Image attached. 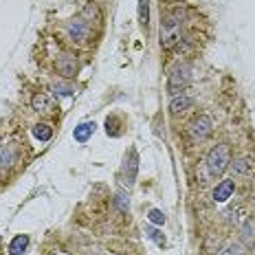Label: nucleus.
Returning <instances> with one entry per match:
<instances>
[{"instance_id":"11","label":"nucleus","mask_w":255,"mask_h":255,"mask_svg":"<svg viewBox=\"0 0 255 255\" xmlns=\"http://www.w3.org/2000/svg\"><path fill=\"white\" fill-rule=\"evenodd\" d=\"M93 132H95V124H79L77 128H75V132H73V136H75V141H79V143H86L90 136H93Z\"/></svg>"},{"instance_id":"8","label":"nucleus","mask_w":255,"mask_h":255,"mask_svg":"<svg viewBox=\"0 0 255 255\" xmlns=\"http://www.w3.org/2000/svg\"><path fill=\"white\" fill-rule=\"evenodd\" d=\"M57 71H60L64 77H73L77 71V57L71 55V53H62V55L57 57Z\"/></svg>"},{"instance_id":"2","label":"nucleus","mask_w":255,"mask_h":255,"mask_svg":"<svg viewBox=\"0 0 255 255\" xmlns=\"http://www.w3.org/2000/svg\"><path fill=\"white\" fill-rule=\"evenodd\" d=\"M180 42V11H172L169 15H165L161 24V46L165 51H172Z\"/></svg>"},{"instance_id":"9","label":"nucleus","mask_w":255,"mask_h":255,"mask_svg":"<svg viewBox=\"0 0 255 255\" xmlns=\"http://www.w3.org/2000/svg\"><path fill=\"white\" fill-rule=\"evenodd\" d=\"M31 106H33V110H38V113H44V115H51L53 110H55V106H53L51 97L46 93H35L33 99H31Z\"/></svg>"},{"instance_id":"21","label":"nucleus","mask_w":255,"mask_h":255,"mask_svg":"<svg viewBox=\"0 0 255 255\" xmlns=\"http://www.w3.org/2000/svg\"><path fill=\"white\" fill-rule=\"evenodd\" d=\"M117 203H119L121 209H128V207H130V200H126V194H124V191L117 196Z\"/></svg>"},{"instance_id":"18","label":"nucleus","mask_w":255,"mask_h":255,"mask_svg":"<svg viewBox=\"0 0 255 255\" xmlns=\"http://www.w3.org/2000/svg\"><path fill=\"white\" fill-rule=\"evenodd\" d=\"M145 233H147V238H150V240H154L158 244V247H163V244H165V236H161V231L154 229V227H147Z\"/></svg>"},{"instance_id":"13","label":"nucleus","mask_w":255,"mask_h":255,"mask_svg":"<svg viewBox=\"0 0 255 255\" xmlns=\"http://www.w3.org/2000/svg\"><path fill=\"white\" fill-rule=\"evenodd\" d=\"M33 136L35 139H40V141H49L53 136V128L49 124H38L33 128Z\"/></svg>"},{"instance_id":"17","label":"nucleus","mask_w":255,"mask_h":255,"mask_svg":"<svg viewBox=\"0 0 255 255\" xmlns=\"http://www.w3.org/2000/svg\"><path fill=\"white\" fill-rule=\"evenodd\" d=\"M233 169L240 174H251L253 172V165L249 158H238V161H233Z\"/></svg>"},{"instance_id":"14","label":"nucleus","mask_w":255,"mask_h":255,"mask_svg":"<svg viewBox=\"0 0 255 255\" xmlns=\"http://www.w3.org/2000/svg\"><path fill=\"white\" fill-rule=\"evenodd\" d=\"M53 93L62 95V97H71V95L75 93V88H73L68 82H57V84H53Z\"/></svg>"},{"instance_id":"23","label":"nucleus","mask_w":255,"mask_h":255,"mask_svg":"<svg viewBox=\"0 0 255 255\" xmlns=\"http://www.w3.org/2000/svg\"><path fill=\"white\" fill-rule=\"evenodd\" d=\"M167 2H176V0H167Z\"/></svg>"},{"instance_id":"3","label":"nucleus","mask_w":255,"mask_h":255,"mask_svg":"<svg viewBox=\"0 0 255 255\" xmlns=\"http://www.w3.org/2000/svg\"><path fill=\"white\" fill-rule=\"evenodd\" d=\"M187 86H189V71L185 66H176L167 77V93L172 97H176V95L185 93Z\"/></svg>"},{"instance_id":"7","label":"nucleus","mask_w":255,"mask_h":255,"mask_svg":"<svg viewBox=\"0 0 255 255\" xmlns=\"http://www.w3.org/2000/svg\"><path fill=\"white\" fill-rule=\"evenodd\" d=\"M194 106V97L187 93H180L176 97H172V102H169V113L172 115H183L187 113V110Z\"/></svg>"},{"instance_id":"10","label":"nucleus","mask_w":255,"mask_h":255,"mask_svg":"<svg viewBox=\"0 0 255 255\" xmlns=\"http://www.w3.org/2000/svg\"><path fill=\"white\" fill-rule=\"evenodd\" d=\"M233 189H236L233 180H222V183L216 185V189H214V200L216 203H225V200H229Z\"/></svg>"},{"instance_id":"19","label":"nucleus","mask_w":255,"mask_h":255,"mask_svg":"<svg viewBox=\"0 0 255 255\" xmlns=\"http://www.w3.org/2000/svg\"><path fill=\"white\" fill-rule=\"evenodd\" d=\"M147 218H150V222H154V225H165V216H163L161 209H150Z\"/></svg>"},{"instance_id":"22","label":"nucleus","mask_w":255,"mask_h":255,"mask_svg":"<svg viewBox=\"0 0 255 255\" xmlns=\"http://www.w3.org/2000/svg\"><path fill=\"white\" fill-rule=\"evenodd\" d=\"M88 255H106V253H102V251H93V253H88Z\"/></svg>"},{"instance_id":"15","label":"nucleus","mask_w":255,"mask_h":255,"mask_svg":"<svg viewBox=\"0 0 255 255\" xmlns=\"http://www.w3.org/2000/svg\"><path fill=\"white\" fill-rule=\"evenodd\" d=\"M139 22L143 26H147L150 22V2L147 0H139Z\"/></svg>"},{"instance_id":"6","label":"nucleus","mask_w":255,"mask_h":255,"mask_svg":"<svg viewBox=\"0 0 255 255\" xmlns=\"http://www.w3.org/2000/svg\"><path fill=\"white\" fill-rule=\"evenodd\" d=\"M136 169H139V158H136V152L130 150L126 156V163H124V174H126V185L132 187L134 185V178H136Z\"/></svg>"},{"instance_id":"1","label":"nucleus","mask_w":255,"mask_h":255,"mask_svg":"<svg viewBox=\"0 0 255 255\" xmlns=\"http://www.w3.org/2000/svg\"><path fill=\"white\" fill-rule=\"evenodd\" d=\"M231 163V152H229V145L227 143H218L209 150L205 158V169H207V176L209 178H220L222 174L227 172Z\"/></svg>"},{"instance_id":"4","label":"nucleus","mask_w":255,"mask_h":255,"mask_svg":"<svg viewBox=\"0 0 255 255\" xmlns=\"http://www.w3.org/2000/svg\"><path fill=\"white\" fill-rule=\"evenodd\" d=\"M187 130H189V136L194 141H203V139H207V136L211 134V130H214V124H211V119L207 115H196L194 119L189 121Z\"/></svg>"},{"instance_id":"12","label":"nucleus","mask_w":255,"mask_h":255,"mask_svg":"<svg viewBox=\"0 0 255 255\" xmlns=\"http://www.w3.org/2000/svg\"><path fill=\"white\" fill-rule=\"evenodd\" d=\"M26 247H29V236H15L11 240V244H9V253L11 255H22Z\"/></svg>"},{"instance_id":"5","label":"nucleus","mask_w":255,"mask_h":255,"mask_svg":"<svg viewBox=\"0 0 255 255\" xmlns=\"http://www.w3.org/2000/svg\"><path fill=\"white\" fill-rule=\"evenodd\" d=\"M66 33L73 42H79V44H82V42L88 40L90 26H88V22H84V20H71V22L66 24Z\"/></svg>"},{"instance_id":"20","label":"nucleus","mask_w":255,"mask_h":255,"mask_svg":"<svg viewBox=\"0 0 255 255\" xmlns=\"http://www.w3.org/2000/svg\"><path fill=\"white\" fill-rule=\"evenodd\" d=\"M220 255H244V249L240 247V244H231V247H227Z\"/></svg>"},{"instance_id":"16","label":"nucleus","mask_w":255,"mask_h":255,"mask_svg":"<svg viewBox=\"0 0 255 255\" xmlns=\"http://www.w3.org/2000/svg\"><path fill=\"white\" fill-rule=\"evenodd\" d=\"M13 161H15V156H13V150H11V147H2V150H0V169L9 167Z\"/></svg>"}]
</instances>
